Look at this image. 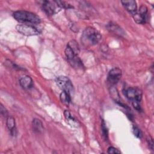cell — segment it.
<instances>
[{"label": "cell", "mask_w": 154, "mask_h": 154, "mask_svg": "<svg viewBox=\"0 0 154 154\" xmlns=\"http://www.w3.org/2000/svg\"><path fill=\"white\" fill-rule=\"evenodd\" d=\"M60 98L63 104L68 105L70 102V94L65 91H63L60 95Z\"/></svg>", "instance_id": "obj_13"}, {"label": "cell", "mask_w": 154, "mask_h": 154, "mask_svg": "<svg viewBox=\"0 0 154 154\" xmlns=\"http://www.w3.org/2000/svg\"><path fill=\"white\" fill-rule=\"evenodd\" d=\"M69 61L71 64V65L74 67H81L82 65V61L77 56H76L72 60H69Z\"/></svg>", "instance_id": "obj_17"}, {"label": "cell", "mask_w": 154, "mask_h": 154, "mask_svg": "<svg viewBox=\"0 0 154 154\" xmlns=\"http://www.w3.org/2000/svg\"><path fill=\"white\" fill-rule=\"evenodd\" d=\"M147 142H148L149 147H150L152 150H153V141L152 138L150 136H149V138H147Z\"/></svg>", "instance_id": "obj_25"}, {"label": "cell", "mask_w": 154, "mask_h": 154, "mask_svg": "<svg viewBox=\"0 0 154 154\" xmlns=\"http://www.w3.org/2000/svg\"><path fill=\"white\" fill-rule=\"evenodd\" d=\"M56 83L57 85L61 90H63V91L68 92L70 94L74 91L73 85L71 81L66 76H58L56 79Z\"/></svg>", "instance_id": "obj_3"}, {"label": "cell", "mask_w": 154, "mask_h": 154, "mask_svg": "<svg viewBox=\"0 0 154 154\" xmlns=\"http://www.w3.org/2000/svg\"><path fill=\"white\" fill-rule=\"evenodd\" d=\"M0 112H1V114L3 117H7L8 116L7 109L5 108V107L2 104H1V106H0Z\"/></svg>", "instance_id": "obj_23"}, {"label": "cell", "mask_w": 154, "mask_h": 154, "mask_svg": "<svg viewBox=\"0 0 154 154\" xmlns=\"http://www.w3.org/2000/svg\"><path fill=\"white\" fill-rule=\"evenodd\" d=\"M19 83L20 86L24 89H29L33 86L32 79L28 75L21 76L19 79Z\"/></svg>", "instance_id": "obj_9"}, {"label": "cell", "mask_w": 154, "mask_h": 154, "mask_svg": "<svg viewBox=\"0 0 154 154\" xmlns=\"http://www.w3.org/2000/svg\"><path fill=\"white\" fill-rule=\"evenodd\" d=\"M122 70L118 67L112 69L108 73V81L111 84H117L122 77Z\"/></svg>", "instance_id": "obj_8"}, {"label": "cell", "mask_w": 154, "mask_h": 154, "mask_svg": "<svg viewBox=\"0 0 154 154\" xmlns=\"http://www.w3.org/2000/svg\"><path fill=\"white\" fill-rule=\"evenodd\" d=\"M64 53H65V55H66L67 58L68 59V60H72L73 58H75L76 56H77V55L75 54L74 51L68 45H67V46H66V48L64 51Z\"/></svg>", "instance_id": "obj_16"}, {"label": "cell", "mask_w": 154, "mask_h": 154, "mask_svg": "<svg viewBox=\"0 0 154 154\" xmlns=\"http://www.w3.org/2000/svg\"><path fill=\"white\" fill-rule=\"evenodd\" d=\"M107 27H108V29L110 31H112V32H113L114 33H116V34H120V35H122V32L124 33L123 30L122 29V28H120L118 25H117L115 23H110L108 25Z\"/></svg>", "instance_id": "obj_15"}, {"label": "cell", "mask_w": 154, "mask_h": 154, "mask_svg": "<svg viewBox=\"0 0 154 154\" xmlns=\"http://www.w3.org/2000/svg\"><path fill=\"white\" fill-rule=\"evenodd\" d=\"M132 105L138 111H140L141 109V108H140V106L139 105V102H137V101H132Z\"/></svg>", "instance_id": "obj_24"}, {"label": "cell", "mask_w": 154, "mask_h": 154, "mask_svg": "<svg viewBox=\"0 0 154 154\" xmlns=\"http://www.w3.org/2000/svg\"><path fill=\"white\" fill-rule=\"evenodd\" d=\"M68 45H69L71 48L74 51V52H75V54L77 55L79 51V46L78 45V43L75 41V40H71L68 43H67Z\"/></svg>", "instance_id": "obj_18"}, {"label": "cell", "mask_w": 154, "mask_h": 154, "mask_svg": "<svg viewBox=\"0 0 154 154\" xmlns=\"http://www.w3.org/2000/svg\"><path fill=\"white\" fill-rule=\"evenodd\" d=\"M101 39L100 32L95 28L88 26L83 31L81 35V42L85 46H94Z\"/></svg>", "instance_id": "obj_1"}, {"label": "cell", "mask_w": 154, "mask_h": 154, "mask_svg": "<svg viewBox=\"0 0 154 154\" xmlns=\"http://www.w3.org/2000/svg\"><path fill=\"white\" fill-rule=\"evenodd\" d=\"M147 8L145 5H141L138 11H136L133 14V18L135 22L138 24H142L146 22Z\"/></svg>", "instance_id": "obj_7"}, {"label": "cell", "mask_w": 154, "mask_h": 154, "mask_svg": "<svg viewBox=\"0 0 154 154\" xmlns=\"http://www.w3.org/2000/svg\"><path fill=\"white\" fill-rule=\"evenodd\" d=\"M6 125H7V128L10 131L11 134L12 135H16V129L15 120H14V119L12 116H8L7 117Z\"/></svg>", "instance_id": "obj_11"}, {"label": "cell", "mask_w": 154, "mask_h": 154, "mask_svg": "<svg viewBox=\"0 0 154 154\" xmlns=\"http://www.w3.org/2000/svg\"><path fill=\"white\" fill-rule=\"evenodd\" d=\"M16 29L19 32L26 36L35 35L40 33V31L37 28L28 24L17 25L16 26Z\"/></svg>", "instance_id": "obj_5"}, {"label": "cell", "mask_w": 154, "mask_h": 154, "mask_svg": "<svg viewBox=\"0 0 154 154\" xmlns=\"http://www.w3.org/2000/svg\"><path fill=\"white\" fill-rule=\"evenodd\" d=\"M14 18L18 22L24 23L38 24L40 23V18L35 14L23 10L15 11L13 13Z\"/></svg>", "instance_id": "obj_2"}, {"label": "cell", "mask_w": 154, "mask_h": 154, "mask_svg": "<svg viewBox=\"0 0 154 154\" xmlns=\"http://www.w3.org/2000/svg\"><path fill=\"white\" fill-rule=\"evenodd\" d=\"M42 7L43 10L48 16H51L57 13L61 9L55 1H43L42 4Z\"/></svg>", "instance_id": "obj_4"}, {"label": "cell", "mask_w": 154, "mask_h": 154, "mask_svg": "<svg viewBox=\"0 0 154 154\" xmlns=\"http://www.w3.org/2000/svg\"><path fill=\"white\" fill-rule=\"evenodd\" d=\"M55 1L61 8H66V9H69V8H73V6H72L70 4H69V3H67L66 2L61 1Z\"/></svg>", "instance_id": "obj_20"}, {"label": "cell", "mask_w": 154, "mask_h": 154, "mask_svg": "<svg viewBox=\"0 0 154 154\" xmlns=\"http://www.w3.org/2000/svg\"><path fill=\"white\" fill-rule=\"evenodd\" d=\"M122 4L125 9L129 11V13L134 14L137 11V4L136 2L134 0H129V1H122Z\"/></svg>", "instance_id": "obj_10"}, {"label": "cell", "mask_w": 154, "mask_h": 154, "mask_svg": "<svg viewBox=\"0 0 154 154\" xmlns=\"http://www.w3.org/2000/svg\"><path fill=\"white\" fill-rule=\"evenodd\" d=\"M64 114L65 116V118L66 119L67 121L69 122V123L71 125V126H75L77 125L78 121L71 115V114L70 113V112L67 110H66L64 112Z\"/></svg>", "instance_id": "obj_14"}, {"label": "cell", "mask_w": 154, "mask_h": 154, "mask_svg": "<svg viewBox=\"0 0 154 154\" xmlns=\"http://www.w3.org/2000/svg\"><path fill=\"white\" fill-rule=\"evenodd\" d=\"M101 129H102V136H103V138L105 140H107V139H108V129L106 126L105 123L103 120L102 121Z\"/></svg>", "instance_id": "obj_19"}, {"label": "cell", "mask_w": 154, "mask_h": 154, "mask_svg": "<svg viewBox=\"0 0 154 154\" xmlns=\"http://www.w3.org/2000/svg\"><path fill=\"white\" fill-rule=\"evenodd\" d=\"M125 91V94L126 97L132 102L137 101L140 102L141 101L142 97V92L140 89L130 87L126 89Z\"/></svg>", "instance_id": "obj_6"}, {"label": "cell", "mask_w": 154, "mask_h": 154, "mask_svg": "<svg viewBox=\"0 0 154 154\" xmlns=\"http://www.w3.org/2000/svg\"><path fill=\"white\" fill-rule=\"evenodd\" d=\"M107 153L109 154H114V153H121V152L119 150L111 146L108 149Z\"/></svg>", "instance_id": "obj_22"}, {"label": "cell", "mask_w": 154, "mask_h": 154, "mask_svg": "<svg viewBox=\"0 0 154 154\" xmlns=\"http://www.w3.org/2000/svg\"><path fill=\"white\" fill-rule=\"evenodd\" d=\"M33 130L37 132H41L43 130V126L42 122L38 119H34L32 123Z\"/></svg>", "instance_id": "obj_12"}, {"label": "cell", "mask_w": 154, "mask_h": 154, "mask_svg": "<svg viewBox=\"0 0 154 154\" xmlns=\"http://www.w3.org/2000/svg\"><path fill=\"white\" fill-rule=\"evenodd\" d=\"M132 132L135 136H136L137 138H141L142 137V132L138 127L134 126L132 127Z\"/></svg>", "instance_id": "obj_21"}]
</instances>
